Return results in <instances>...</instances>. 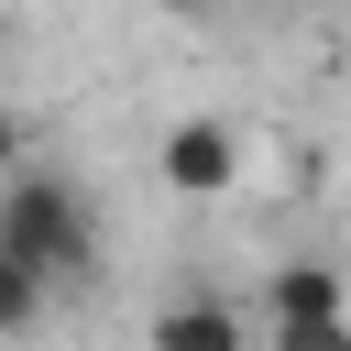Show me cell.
I'll return each mask as SVG.
<instances>
[{
  "instance_id": "6da1fadb",
  "label": "cell",
  "mask_w": 351,
  "mask_h": 351,
  "mask_svg": "<svg viewBox=\"0 0 351 351\" xmlns=\"http://www.w3.org/2000/svg\"><path fill=\"white\" fill-rule=\"evenodd\" d=\"M0 252H22L44 285H66V274H99V219H88V197L66 176L11 165L0 176Z\"/></svg>"
},
{
  "instance_id": "7a4b0ae2",
  "label": "cell",
  "mask_w": 351,
  "mask_h": 351,
  "mask_svg": "<svg viewBox=\"0 0 351 351\" xmlns=\"http://www.w3.org/2000/svg\"><path fill=\"white\" fill-rule=\"evenodd\" d=\"M154 165H165L176 197H219V186H241V132L230 121H176L154 143Z\"/></svg>"
},
{
  "instance_id": "3957f363",
  "label": "cell",
  "mask_w": 351,
  "mask_h": 351,
  "mask_svg": "<svg viewBox=\"0 0 351 351\" xmlns=\"http://www.w3.org/2000/svg\"><path fill=\"white\" fill-rule=\"evenodd\" d=\"M329 318H351V274L340 263H274L263 274V340L274 329H329Z\"/></svg>"
},
{
  "instance_id": "277c9868",
  "label": "cell",
  "mask_w": 351,
  "mask_h": 351,
  "mask_svg": "<svg viewBox=\"0 0 351 351\" xmlns=\"http://www.w3.org/2000/svg\"><path fill=\"white\" fill-rule=\"evenodd\" d=\"M154 351H252V318L230 296H176L154 307Z\"/></svg>"
},
{
  "instance_id": "5b68a950",
  "label": "cell",
  "mask_w": 351,
  "mask_h": 351,
  "mask_svg": "<svg viewBox=\"0 0 351 351\" xmlns=\"http://www.w3.org/2000/svg\"><path fill=\"white\" fill-rule=\"evenodd\" d=\"M33 318H44V274L22 252H0V329H33Z\"/></svg>"
},
{
  "instance_id": "8992f818",
  "label": "cell",
  "mask_w": 351,
  "mask_h": 351,
  "mask_svg": "<svg viewBox=\"0 0 351 351\" xmlns=\"http://www.w3.org/2000/svg\"><path fill=\"white\" fill-rule=\"evenodd\" d=\"M274 351H351V318H329V329H274Z\"/></svg>"
},
{
  "instance_id": "52a82bcc",
  "label": "cell",
  "mask_w": 351,
  "mask_h": 351,
  "mask_svg": "<svg viewBox=\"0 0 351 351\" xmlns=\"http://www.w3.org/2000/svg\"><path fill=\"white\" fill-rule=\"evenodd\" d=\"M11 165H22V110L0 99V176H11Z\"/></svg>"
}]
</instances>
